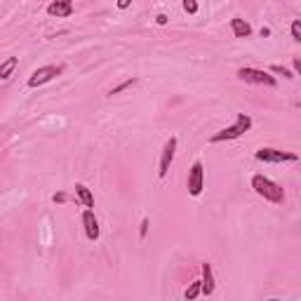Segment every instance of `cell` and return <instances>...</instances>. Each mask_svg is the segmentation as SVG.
Wrapping results in <instances>:
<instances>
[{"instance_id": "cell-1", "label": "cell", "mask_w": 301, "mask_h": 301, "mask_svg": "<svg viewBox=\"0 0 301 301\" xmlns=\"http://www.w3.org/2000/svg\"><path fill=\"white\" fill-rule=\"evenodd\" d=\"M252 188H254L257 195H261V198L268 200V202H276V205H283V202H285L283 186L276 184V181H271V179L264 176V174H254V176H252Z\"/></svg>"}, {"instance_id": "cell-2", "label": "cell", "mask_w": 301, "mask_h": 301, "mask_svg": "<svg viewBox=\"0 0 301 301\" xmlns=\"http://www.w3.org/2000/svg\"><path fill=\"white\" fill-rule=\"evenodd\" d=\"M252 130V118L245 116V113H238L235 118V123L231 127H224V130H219L217 134H212L209 137V144H221V142H231V139H238V137H243L245 132H250Z\"/></svg>"}, {"instance_id": "cell-3", "label": "cell", "mask_w": 301, "mask_h": 301, "mask_svg": "<svg viewBox=\"0 0 301 301\" xmlns=\"http://www.w3.org/2000/svg\"><path fill=\"white\" fill-rule=\"evenodd\" d=\"M238 78H240L243 83L266 85V87H276V78H273V75H268L266 71H261V68H250V66L238 68Z\"/></svg>"}, {"instance_id": "cell-4", "label": "cell", "mask_w": 301, "mask_h": 301, "mask_svg": "<svg viewBox=\"0 0 301 301\" xmlns=\"http://www.w3.org/2000/svg\"><path fill=\"white\" fill-rule=\"evenodd\" d=\"M254 158L261 160V162H273V165H278V162H297V155L294 153H285V150H278V149H259L257 153H254Z\"/></svg>"}, {"instance_id": "cell-5", "label": "cell", "mask_w": 301, "mask_h": 301, "mask_svg": "<svg viewBox=\"0 0 301 301\" xmlns=\"http://www.w3.org/2000/svg\"><path fill=\"white\" fill-rule=\"evenodd\" d=\"M59 73H61V66H40V68H35L33 73H31V78H28V87H40V85L54 80Z\"/></svg>"}, {"instance_id": "cell-6", "label": "cell", "mask_w": 301, "mask_h": 301, "mask_svg": "<svg viewBox=\"0 0 301 301\" xmlns=\"http://www.w3.org/2000/svg\"><path fill=\"white\" fill-rule=\"evenodd\" d=\"M205 188V181H202V162L200 160H195L191 165V172H188V193H191L193 198H198Z\"/></svg>"}, {"instance_id": "cell-7", "label": "cell", "mask_w": 301, "mask_h": 301, "mask_svg": "<svg viewBox=\"0 0 301 301\" xmlns=\"http://www.w3.org/2000/svg\"><path fill=\"white\" fill-rule=\"evenodd\" d=\"M174 150H176V137H169L167 144H165V149H162V155H160V169H158L160 179L167 176L169 165H172V160H174Z\"/></svg>"}, {"instance_id": "cell-8", "label": "cell", "mask_w": 301, "mask_h": 301, "mask_svg": "<svg viewBox=\"0 0 301 301\" xmlns=\"http://www.w3.org/2000/svg\"><path fill=\"white\" fill-rule=\"evenodd\" d=\"M83 226H85V235H87V240H99V221L94 217V209H85L83 212Z\"/></svg>"}, {"instance_id": "cell-9", "label": "cell", "mask_w": 301, "mask_h": 301, "mask_svg": "<svg viewBox=\"0 0 301 301\" xmlns=\"http://www.w3.org/2000/svg\"><path fill=\"white\" fill-rule=\"evenodd\" d=\"M47 14L57 19L71 17L73 14V2L71 0H52L50 5H47Z\"/></svg>"}, {"instance_id": "cell-10", "label": "cell", "mask_w": 301, "mask_h": 301, "mask_svg": "<svg viewBox=\"0 0 301 301\" xmlns=\"http://www.w3.org/2000/svg\"><path fill=\"white\" fill-rule=\"evenodd\" d=\"M202 278H200V294L209 297V294H214V276H212V264H202Z\"/></svg>"}, {"instance_id": "cell-11", "label": "cell", "mask_w": 301, "mask_h": 301, "mask_svg": "<svg viewBox=\"0 0 301 301\" xmlns=\"http://www.w3.org/2000/svg\"><path fill=\"white\" fill-rule=\"evenodd\" d=\"M231 31H233L235 38H250V35H252V26L247 24L245 19L235 17V19H231Z\"/></svg>"}, {"instance_id": "cell-12", "label": "cell", "mask_w": 301, "mask_h": 301, "mask_svg": "<svg viewBox=\"0 0 301 301\" xmlns=\"http://www.w3.org/2000/svg\"><path fill=\"white\" fill-rule=\"evenodd\" d=\"M75 193H78V200L83 202L87 209L94 207V195H92V191H90L85 184H75Z\"/></svg>"}, {"instance_id": "cell-13", "label": "cell", "mask_w": 301, "mask_h": 301, "mask_svg": "<svg viewBox=\"0 0 301 301\" xmlns=\"http://www.w3.org/2000/svg\"><path fill=\"white\" fill-rule=\"evenodd\" d=\"M19 64V59L17 57H7L2 64H0V80H7L9 75L14 73V68H17Z\"/></svg>"}, {"instance_id": "cell-14", "label": "cell", "mask_w": 301, "mask_h": 301, "mask_svg": "<svg viewBox=\"0 0 301 301\" xmlns=\"http://www.w3.org/2000/svg\"><path fill=\"white\" fill-rule=\"evenodd\" d=\"M200 294V280H195V283H191L188 285V290L184 292V299H188V301H193L195 297Z\"/></svg>"}, {"instance_id": "cell-15", "label": "cell", "mask_w": 301, "mask_h": 301, "mask_svg": "<svg viewBox=\"0 0 301 301\" xmlns=\"http://www.w3.org/2000/svg\"><path fill=\"white\" fill-rule=\"evenodd\" d=\"M134 83H137V78H127V80H125V83H120V85H116V87H113V90H111V97H113V94H120V92H123V90H127V87H132V85Z\"/></svg>"}, {"instance_id": "cell-16", "label": "cell", "mask_w": 301, "mask_h": 301, "mask_svg": "<svg viewBox=\"0 0 301 301\" xmlns=\"http://www.w3.org/2000/svg\"><path fill=\"white\" fill-rule=\"evenodd\" d=\"M292 38L297 42H301V21H299V19H294V21H292Z\"/></svg>"}, {"instance_id": "cell-17", "label": "cell", "mask_w": 301, "mask_h": 301, "mask_svg": "<svg viewBox=\"0 0 301 301\" xmlns=\"http://www.w3.org/2000/svg\"><path fill=\"white\" fill-rule=\"evenodd\" d=\"M184 9L188 14H195V12H198V2H195V0H184Z\"/></svg>"}, {"instance_id": "cell-18", "label": "cell", "mask_w": 301, "mask_h": 301, "mask_svg": "<svg viewBox=\"0 0 301 301\" xmlns=\"http://www.w3.org/2000/svg\"><path fill=\"white\" fill-rule=\"evenodd\" d=\"M271 71H273V73H280V75H285V78H290V80H292V78H294V75L290 73L287 68H285V66H278V64H276V66H271Z\"/></svg>"}, {"instance_id": "cell-19", "label": "cell", "mask_w": 301, "mask_h": 301, "mask_svg": "<svg viewBox=\"0 0 301 301\" xmlns=\"http://www.w3.org/2000/svg\"><path fill=\"white\" fill-rule=\"evenodd\" d=\"M149 233V219H142V228H139V238H146Z\"/></svg>"}, {"instance_id": "cell-20", "label": "cell", "mask_w": 301, "mask_h": 301, "mask_svg": "<svg viewBox=\"0 0 301 301\" xmlns=\"http://www.w3.org/2000/svg\"><path fill=\"white\" fill-rule=\"evenodd\" d=\"M116 5H118L120 9H127L130 5H132V0H116Z\"/></svg>"}, {"instance_id": "cell-21", "label": "cell", "mask_w": 301, "mask_h": 301, "mask_svg": "<svg viewBox=\"0 0 301 301\" xmlns=\"http://www.w3.org/2000/svg\"><path fill=\"white\" fill-rule=\"evenodd\" d=\"M54 202H66V193H54V198H52Z\"/></svg>"}, {"instance_id": "cell-22", "label": "cell", "mask_w": 301, "mask_h": 301, "mask_svg": "<svg viewBox=\"0 0 301 301\" xmlns=\"http://www.w3.org/2000/svg\"><path fill=\"white\" fill-rule=\"evenodd\" d=\"M155 21H158L160 26H165V24H167V17H165V14H158V17H155Z\"/></svg>"}, {"instance_id": "cell-23", "label": "cell", "mask_w": 301, "mask_h": 301, "mask_svg": "<svg viewBox=\"0 0 301 301\" xmlns=\"http://www.w3.org/2000/svg\"><path fill=\"white\" fill-rule=\"evenodd\" d=\"M292 66H294V71H297V73H299V71H301V59H297V57H294Z\"/></svg>"}]
</instances>
